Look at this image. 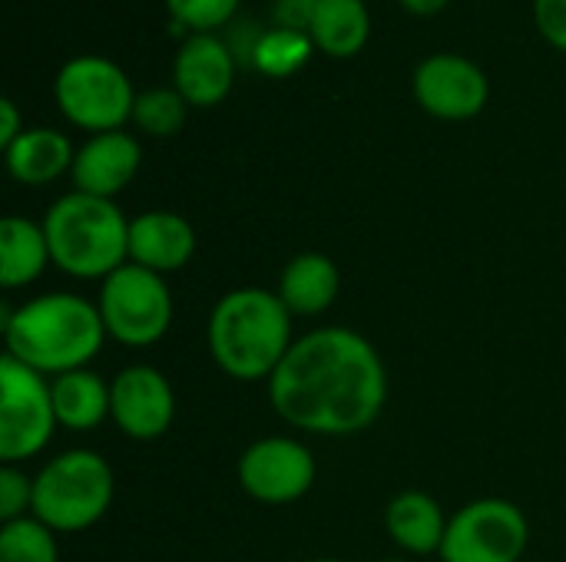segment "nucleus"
<instances>
[{"instance_id":"6","label":"nucleus","mask_w":566,"mask_h":562,"mask_svg":"<svg viewBox=\"0 0 566 562\" xmlns=\"http://www.w3.org/2000/svg\"><path fill=\"white\" fill-rule=\"evenodd\" d=\"M96 308L109 341L123 348H153L172 328V291L169 282L149 268L126 262L106 282H99Z\"/></svg>"},{"instance_id":"11","label":"nucleus","mask_w":566,"mask_h":562,"mask_svg":"<svg viewBox=\"0 0 566 562\" xmlns=\"http://www.w3.org/2000/svg\"><path fill=\"white\" fill-rule=\"evenodd\" d=\"M411 93L428 116L444 123H464L488 106L491 83L474 60L461 53H434L415 66Z\"/></svg>"},{"instance_id":"2","label":"nucleus","mask_w":566,"mask_h":562,"mask_svg":"<svg viewBox=\"0 0 566 562\" xmlns=\"http://www.w3.org/2000/svg\"><path fill=\"white\" fill-rule=\"evenodd\" d=\"M3 344L10 358L43 378H60L90 361L106 344V328L96 301L73 291H46L20 308H3Z\"/></svg>"},{"instance_id":"22","label":"nucleus","mask_w":566,"mask_h":562,"mask_svg":"<svg viewBox=\"0 0 566 562\" xmlns=\"http://www.w3.org/2000/svg\"><path fill=\"white\" fill-rule=\"evenodd\" d=\"M186 113H189V103L182 99V93L176 86H149L143 93H136L133 123L146 136L169 139V136L182 132Z\"/></svg>"},{"instance_id":"21","label":"nucleus","mask_w":566,"mask_h":562,"mask_svg":"<svg viewBox=\"0 0 566 562\" xmlns=\"http://www.w3.org/2000/svg\"><path fill=\"white\" fill-rule=\"evenodd\" d=\"M308 36L328 56H355L371 36V13L365 0H315Z\"/></svg>"},{"instance_id":"16","label":"nucleus","mask_w":566,"mask_h":562,"mask_svg":"<svg viewBox=\"0 0 566 562\" xmlns=\"http://www.w3.org/2000/svg\"><path fill=\"white\" fill-rule=\"evenodd\" d=\"M448 520L451 517H444L441 503L421 490H405L385 507V533L408 556H438L448 533Z\"/></svg>"},{"instance_id":"4","label":"nucleus","mask_w":566,"mask_h":562,"mask_svg":"<svg viewBox=\"0 0 566 562\" xmlns=\"http://www.w3.org/2000/svg\"><path fill=\"white\" fill-rule=\"evenodd\" d=\"M53 268L76 282H106L129 262V219L113 199L66 192L43 212Z\"/></svg>"},{"instance_id":"17","label":"nucleus","mask_w":566,"mask_h":562,"mask_svg":"<svg viewBox=\"0 0 566 562\" xmlns=\"http://www.w3.org/2000/svg\"><path fill=\"white\" fill-rule=\"evenodd\" d=\"M338 291H342V272L322 252L295 255L282 268L279 288H275L282 305L292 311V318H318V315H325L338 301Z\"/></svg>"},{"instance_id":"7","label":"nucleus","mask_w":566,"mask_h":562,"mask_svg":"<svg viewBox=\"0 0 566 562\" xmlns=\"http://www.w3.org/2000/svg\"><path fill=\"white\" fill-rule=\"evenodd\" d=\"M60 113L86 132H113L133 119L136 93L126 70L106 56H73L53 79Z\"/></svg>"},{"instance_id":"13","label":"nucleus","mask_w":566,"mask_h":562,"mask_svg":"<svg viewBox=\"0 0 566 562\" xmlns=\"http://www.w3.org/2000/svg\"><path fill=\"white\" fill-rule=\"evenodd\" d=\"M235 53L216 33H192L179 43L172 60V86L189 106H219L235 83Z\"/></svg>"},{"instance_id":"30","label":"nucleus","mask_w":566,"mask_h":562,"mask_svg":"<svg viewBox=\"0 0 566 562\" xmlns=\"http://www.w3.org/2000/svg\"><path fill=\"white\" fill-rule=\"evenodd\" d=\"M451 0H401V7L415 17H434L448 7Z\"/></svg>"},{"instance_id":"19","label":"nucleus","mask_w":566,"mask_h":562,"mask_svg":"<svg viewBox=\"0 0 566 562\" xmlns=\"http://www.w3.org/2000/svg\"><path fill=\"white\" fill-rule=\"evenodd\" d=\"M53 265L43 222L7 215L0 222V285L7 291L33 285Z\"/></svg>"},{"instance_id":"32","label":"nucleus","mask_w":566,"mask_h":562,"mask_svg":"<svg viewBox=\"0 0 566 562\" xmlns=\"http://www.w3.org/2000/svg\"><path fill=\"white\" fill-rule=\"evenodd\" d=\"M381 562H411V560H381Z\"/></svg>"},{"instance_id":"10","label":"nucleus","mask_w":566,"mask_h":562,"mask_svg":"<svg viewBox=\"0 0 566 562\" xmlns=\"http://www.w3.org/2000/svg\"><path fill=\"white\" fill-rule=\"evenodd\" d=\"M235 474H239V487L255 503L289 507L315 487L318 460L302 441L272 434L242 450Z\"/></svg>"},{"instance_id":"3","label":"nucleus","mask_w":566,"mask_h":562,"mask_svg":"<svg viewBox=\"0 0 566 562\" xmlns=\"http://www.w3.org/2000/svg\"><path fill=\"white\" fill-rule=\"evenodd\" d=\"M206 344L226 378L239 384H269L295 344L292 311L269 288H232L209 311Z\"/></svg>"},{"instance_id":"8","label":"nucleus","mask_w":566,"mask_h":562,"mask_svg":"<svg viewBox=\"0 0 566 562\" xmlns=\"http://www.w3.org/2000/svg\"><path fill=\"white\" fill-rule=\"evenodd\" d=\"M56 411L50 394V378L20 364L17 358H0V460L27 464L40 457L56 431Z\"/></svg>"},{"instance_id":"26","label":"nucleus","mask_w":566,"mask_h":562,"mask_svg":"<svg viewBox=\"0 0 566 562\" xmlns=\"http://www.w3.org/2000/svg\"><path fill=\"white\" fill-rule=\"evenodd\" d=\"M33 517V477L17 467L3 464L0 467V523Z\"/></svg>"},{"instance_id":"18","label":"nucleus","mask_w":566,"mask_h":562,"mask_svg":"<svg viewBox=\"0 0 566 562\" xmlns=\"http://www.w3.org/2000/svg\"><path fill=\"white\" fill-rule=\"evenodd\" d=\"M73 159H76L73 142L60 129H50V126H27L3 149L7 172L20 185H50V182H56L60 176H66L73 169Z\"/></svg>"},{"instance_id":"15","label":"nucleus","mask_w":566,"mask_h":562,"mask_svg":"<svg viewBox=\"0 0 566 562\" xmlns=\"http://www.w3.org/2000/svg\"><path fill=\"white\" fill-rule=\"evenodd\" d=\"M196 255V229L186 215L169 209H149L129 219V262L156 275L182 272Z\"/></svg>"},{"instance_id":"23","label":"nucleus","mask_w":566,"mask_h":562,"mask_svg":"<svg viewBox=\"0 0 566 562\" xmlns=\"http://www.w3.org/2000/svg\"><path fill=\"white\" fill-rule=\"evenodd\" d=\"M315 43L308 33H295V30H282V26H272L259 36L255 43V56H252V66L265 76H292L298 73L308 56H312Z\"/></svg>"},{"instance_id":"9","label":"nucleus","mask_w":566,"mask_h":562,"mask_svg":"<svg viewBox=\"0 0 566 562\" xmlns=\"http://www.w3.org/2000/svg\"><path fill=\"white\" fill-rule=\"evenodd\" d=\"M531 547V523L524 510L504 497H481L464 503L448 520L441 562H521Z\"/></svg>"},{"instance_id":"28","label":"nucleus","mask_w":566,"mask_h":562,"mask_svg":"<svg viewBox=\"0 0 566 562\" xmlns=\"http://www.w3.org/2000/svg\"><path fill=\"white\" fill-rule=\"evenodd\" d=\"M315 13V0H272V26L308 33Z\"/></svg>"},{"instance_id":"5","label":"nucleus","mask_w":566,"mask_h":562,"mask_svg":"<svg viewBox=\"0 0 566 562\" xmlns=\"http://www.w3.org/2000/svg\"><path fill=\"white\" fill-rule=\"evenodd\" d=\"M116 480L106 457L86 447L50 457L33 474V517L60 533H83L96 527L113 507Z\"/></svg>"},{"instance_id":"25","label":"nucleus","mask_w":566,"mask_h":562,"mask_svg":"<svg viewBox=\"0 0 566 562\" xmlns=\"http://www.w3.org/2000/svg\"><path fill=\"white\" fill-rule=\"evenodd\" d=\"M166 7L179 26H189L192 33H216L232 23L239 0H166Z\"/></svg>"},{"instance_id":"12","label":"nucleus","mask_w":566,"mask_h":562,"mask_svg":"<svg viewBox=\"0 0 566 562\" xmlns=\"http://www.w3.org/2000/svg\"><path fill=\"white\" fill-rule=\"evenodd\" d=\"M109 421L129 441H159L176 421V391L153 364H129L109 381Z\"/></svg>"},{"instance_id":"27","label":"nucleus","mask_w":566,"mask_h":562,"mask_svg":"<svg viewBox=\"0 0 566 562\" xmlns=\"http://www.w3.org/2000/svg\"><path fill=\"white\" fill-rule=\"evenodd\" d=\"M534 23L551 46L566 53V0H534Z\"/></svg>"},{"instance_id":"20","label":"nucleus","mask_w":566,"mask_h":562,"mask_svg":"<svg viewBox=\"0 0 566 562\" xmlns=\"http://www.w3.org/2000/svg\"><path fill=\"white\" fill-rule=\"evenodd\" d=\"M56 424L70 434H90L109 417V381L90 368L50 378Z\"/></svg>"},{"instance_id":"14","label":"nucleus","mask_w":566,"mask_h":562,"mask_svg":"<svg viewBox=\"0 0 566 562\" xmlns=\"http://www.w3.org/2000/svg\"><path fill=\"white\" fill-rule=\"evenodd\" d=\"M139 162H143V149L133 132L126 129L96 132L76 149L70 179L76 192L116 199L136 179Z\"/></svg>"},{"instance_id":"24","label":"nucleus","mask_w":566,"mask_h":562,"mask_svg":"<svg viewBox=\"0 0 566 562\" xmlns=\"http://www.w3.org/2000/svg\"><path fill=\"white\" fill-rule=\"evenodd\" d=\"M0 562H60L56 533L36 517L0 527Z\"/></svg>"},{"instance_id":"29","label":"nucleus","mask_w":566,"mask_h":562,"mask_svg":"<svg viewBox=\"0 0 566 562\" xmlns=\"http://www.w3.org/2000/svg\"><path fill=\"white\" fill-rule=\"evenodd\" d=\"M23 129H27V126H23V119H20L17 103H13L10 96H3V99H0V146L7 149Z\"/></svg>"},{"instance_id":"1","label":"nucleus","mask_w":566,"mask_h":562,"mask_svg":"<svg viewBox=\"0 0 566 562\" xmlns=\"http://www.w3.org/2000/svg\"><path fill=\"white\" fill-rule=\"evenodd\" d=\"M269 401L302 434L355 437L381 417L388 371L365 335L325 325L295 338L269 381Z\"/></svg>"},{"instance_id":"31","label":"nucleus","mask_w":566,"mask_h":562,"mask_svg":"<svg viewBox=\"0 0 566 562\" xmlns=\"http://www.w3.org/2000/svg\"><path fill=\"white\" fill-rule=\"evenodd\" d=\"M308 562H345V560H335V556H322V560H308Z\"/></svg>"}]
</instances>
